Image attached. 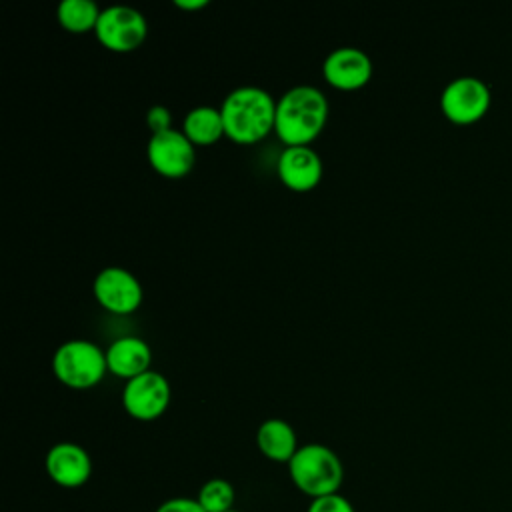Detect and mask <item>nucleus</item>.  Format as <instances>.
Listing matches in <instances>:
<instances>
[{"mask_svg": "<svg viewBox=\"0 0 512 512\" xmlns=\"http://www.w3.org/2000/svg\"><path fill=\"white\" fill-rule=\"evenodd\" d=\"M328 118L326 96L308 84L286 90L276 102L274 130L286 146H308Z\"/></svg>", "mask_w": 512, "mask_h": 512, "instance_id": "nucleus-1", "label": "nucleus"}, {"mask_svg": "<svg viewBox=\"0 0 512 512\" xmlns=\"http://www.w3.org/2000/svg\"><path fill=\"white\" fill-rule=\"evenodd\" d=\"M220 112L224 134L240 144H252L274 128L276 102L264 88L240 86L224 98Z\"/></svg>", "mask_w": 512, "mask_h": 512, "instance_id": "nucleus-2", "label": "nucleus"}, {"mask_svg": "<svg viewBox=\"0 0 512 512\" xmlns=\"http://www.w3.org/2000/svg\"><path fill=\"white\" fill-rule=\"evenodd\" d=\"M292 484L310 500L336 494L344 480V466L338 454L318 442L304 444L288 462Z\"/></svg>", "mask_w": 512, "mask_h": 512, "instance_id": "nucleus-3", "label": "nucleus"}, {"mask_svg": "<svg viewBox=\"0 0 512 512\" xmlns=\"http://www.w3.org/2000/svg\"><path fill=\"white\" fill-rule=\"evenodd\" d=\"M56 378L74 390L96 386L108 370L106 352L90 340H68L60 344L52 358Z\"/></svg>", "mask_w": 512, "mask_h": 512, "instance_id": "nucleus-4", "label": "nucleus"}, {"mask_svg": "<svg viewBox=\"0 0 512 512\" xmlns=\"http://www.w3.org/2000/svg\"><path fill=\"white\" fill-rule=\"evenodd\" d=\"M490 88L476 76H458L450 80L440 94L444 116L456 124L480 120L490 108Z\"/></svg>", "mask_w": 512, "mask_h": 512, "instance_id": "nucleus-5", "label": "nucleus"}, {"mask_svg": "<svg viewBox=\"0 0 512 512\" xmlns=\"http://www.w3.org/2000/svg\"><path fill=\"white\" fill-rule=\"evenodd\" d=\"M94 30L98 40L108 50L130 52L144 42L148 34V24H146V18L136 8L116 4L100 12V18Z\"/></svg>", "mask_w": 512, "mask_h": 512, "instance_id": "nucleus-6", "label": "nucleus"}, {"mask_svg": "<svg viewBox=\"0 0 512 512\" xmlns=\"http://www.w3.org/2000/svg\"><path fill=\"white\" fill-rule=\"evenodd\" d=\"M170 402L168 380L154 370L134 376L122 390V406L136 420H156L164 414Z\"/></svg>", "mask_w": 512, "mask_h": 512, "instance_id": "nucleus-7", "label": "nucleus"}, {"mask_svg": "<svg viewBox=\"0 0 512 512\" xmlns=\"http://www.w3.org/2000/svg\"><path fill=\"white\" fill-rule=\"evenodd\" d=\"M146 154L152 168L166 178L186 176L192 170L196 158L194 144L186 138L184 132H178L174 128L152 134L146 146Z\"/></svg>", "mask_w": 512, "mask_h": 512, "instance_id": "nucleus-8", "label": "nucleus"}, {"mask_svg": "<svg viewBox=\"0 0 512 512\" xmlns=\"http://www.w3.org/2000/svg\"><path fill=\"white\" fill-rule=\"evenodd\" d=\"M94 296L106 310L130 314L142 302V286L130 270L108 266L94 278Z\"/></svg>", "mask_w": 512, "mask_h": 512, "instance_id": "nucleus-9", "label": "nucleus"}, {"mask_svg": "<svg viewBox=\"0 0 512 512\" xmlns=\"http://www.w3.org/2000/svg\"><path fill=\"white\" fill-rule=\"evenodd\" d=\"M44 468L48 478L60 488H80L92 474V460L80 444L58 442L46 452Z\"/></svg>", "mask_w": 512, "mask_h": 512, "instance_id": "nucleus-10", "label": "nucleus"}, {"mask_svg": "<svg viewBox=\"0 0 512 512\" xmlns=\"http://www.w3.org/2000/svg\"><path fill=\"white\" fill-rule=\"evenodd\" d=\"M324 78L328 84L340 90L362 88L372 76L370 56L354 46H342L332 50L322 64Z\"/></svg>", "mask_w": 512, "mask_h": 512, "instance_id": "nucleus-11", "label": "nucleus"}, {"mask_svg": "<svg viewBox=\"0 0 512 512\" xmlns=\"http://www.w3.org/2000/svg\"><path fill=\"white\" fill-rule=\"evenodd\" d=\"M276 168L280 180L296 192L312 190L322 178V160L310 146H286Z\"/></svg>", "mask_w": 512, "mask_h": 512, "instance_id": "nucleus-12", "label": "nucleus"}, {"mask_svg": "<svg viewBox=\"0 0 512 512\" xmlns=\"http://www.w3.org/2000/svg\"><path fill=\"white\" fill-rule=\"evenodd\" d=\"M108 370L126 380L150 370V346L138 336H120L106 350Z\"/></svg>", "mask_w": 512, "mask_h": 512, "instance_id": "nucleus-13", "label": "nucleus"}, {"mask_svg": "<svg viewBox=\"0 0 512 512\" xmlns=\"http://www.w3.org/2000/svg\"><path fill=\"white\" fill-rule=\"evenodd\" d=\"M256 446L268 460L286 464L300 448L294 428L282 418H268L258 426Z\"/></svg>", "mask_w": 512, "mask_h": 512, "instance_id": "nucleus-14", "label": "nucleus"}, {"mask_svg": "<svg viewBox=\"0 0 512 512\" xmlns=\"http://www.w3.org/2000/svg\"><path fill=\"white\" fill-rule=\"evenodd\" d=\"M182 132L192 144L208 146L224 134L222 112L214 106H196L188 110L182 122Z\"/></svg>", "mask_w": 512, "mask_h": 512, "instance_id": "nucleus-15", "label": "nucleus"}, {"mask_svg": "<svg viewBox=\"0 0 512 512\" xmlns=\"http://www.w3.org/2000/svg\"><path fill=\"white\" fill-rule=\"evenodd\" d=\"M100 12L102 10L92 0H62L58 4L56 16L62 28L74 34H82L96 28Z\"/></svg>", "mask_w": 512, "mask_h": 512, "instance_id": "nucleus-16", "label": "nucleus"}, {"mask_svg": "<svg viewBox=\"0 0 512 512\" xmlns=\"http://www.w3.org/2000/svg\"><path fill=\"white\" fill-rule=\"evenodd\" d=\"M196 500L206 512H228V510H234L236 492L228 480L212 478L202 484Z\"/></svg>", "mask_w": 512, "mask_h": 512, "instance_id": "nucleus-17", "label": "nucleus"}, {"mask_svg": "<svg viewBox=\"0 0 512 512\" xmlns=\"http://www.w3.org/2000/svg\"><path fill=\"white\" fill-rule=\"evenodd\" d=\"M306 512H356V510L346 496L336 492V494H328V496L310 500Z\"/></svg>", "mask_w": 512, "mask_h": 512, "instance_id": "nucleus-18", "label": "nucleus"}, {"mask_svg": "<svg viewBox=\"0 0 512 512\" xmlns=\"http://www.w3.org/2000/svg\"><path fill=\"white\" fill-rule=\"evenodd\" d=\"M146 124L148 128L152 130V134H160V132H166L170 130V124H172V116H170V110L166 106H152L148 112H146Z\"/></svg>", "mask_w": 512, "mask_h": 512, "instance_id": "nucleus-19", "label": "nucleus"}, {"mask_svg": "<svg viewBox=\"0 0 512 512\" xmlns=\"http://www.w3.org/2000/svg\"><path fill=\"white\" fill-rule=\"evenodd\" d=\"M154 512H206V510L200 506L196 498L176 496V498L164 500Z\"/></svg>", "mask_w": 512, "mask_h": 512, "instance_id": "nucleus-20", "label": "nucleus"}, {"mask_svg": "<svg viewBox=\"0 0 512 512\" xmlns=\"http://www.w3.org/2000/svg\"><path fill=\"white\" fill-rule=\"evenodd\" d=\"M174 6L184 8V10H198L208 6V0H174Z\"/></svg>", "mask_w": 512, "mask_h": 512, "instance_id": "nucleus-21", "label": "nucleus"}, {"mask_svg": "<svg viewBox=\"0 0 512 512\" xmlns=\"http://www.w3.org/2000/svg\"><path fill=\"white\" fill-rule=\"evenodd\" d=\"M228 512H240V510H236V508H234V510H228Z\"/></svg>", "mask_w": 512, "mask_h": 512, "instance_id": "nucleus-22", "label": "nucleus"}]
</instances>
